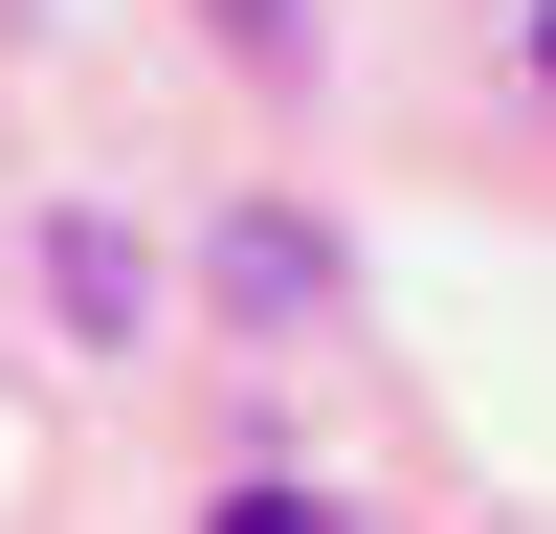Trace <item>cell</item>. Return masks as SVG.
Here are the masks:
<instances>
[{
  "label": "cell",
  "instance_id": "6da1fadb",
  "mask_svg": "<svg viewBox=\"0 0 556 534\" xmlns=\"http://www.w3.org/2000/svg\"><path fill=\"white\" fill-rule=\"evenodd\" d=\"M45 290H67V334H134V290H156V267H134L112 223H45Z\"/></svg>",
  "mask_w": 556,
  "mask_h": 534
},
{
  "label": "cell",
  "instance_id": "7a4b0ae2",
  "mask_svg": "<svg viewBox=\"0 0 556 534\" xmlns=\"http://www.w3.org/2000/svg\"><path fill=\"white\" fill-rule=\"evenodd\" d=\"M223 290H245V312H312L334 245H312V223H223Z\"/></svg>",
  "mask_w": 556,
  "mask_h": 534
},
{
  "label": "cell",
  "instance_id": "3957f363",
  "mask_svg": "<svg viewBox=\"0 0 556 534\" xmlns=\"http://www.w3.org/2000/svg\"><path fill=\"white\" fill-rule=\"evenodd\" d=\"M201 534H334V512H312V490H223Z\"/></svg>",
  "mask_w": 556,
  "mask_h": 534
},
{
  "label": "cell",
  "instance_id": "277c9868",
  "mask_svg": "<svg viewBox=\"0 0 556 534\" xmlns=\"http://www.w3.org/2000/svg\"><path fill=\"white\" fill-rule=\"evenodd\" d=\"M223 23H245V44H267V67H290V44H312V0H223Z\"/></svg>",
  "mask_w": 556,
  "mask_h": 534
},
{
  "label": "cell",
  "instance_id": "5b68a950",
  "mask_svg": "<svg viewBox=\"0 0 556 534\" xmlns=\"http://www.w3.org/2000/svg\"><path fill=\"white\" fill-rule=\"evenodd\" d=\"M534 89H556V0H534Z\"/></svg>",
  "mask_w": 556,
  "mask_h": 534
}]
</instances>
